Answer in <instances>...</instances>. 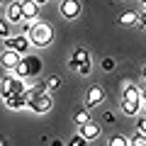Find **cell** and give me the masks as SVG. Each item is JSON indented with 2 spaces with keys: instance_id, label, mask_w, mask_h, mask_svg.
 Wrapping results in <instances>:
<instances>
[{
  "instance_id": "cell-1",
  "label": "cell",
  "mask_w": 146,
  "mask_h": 146,
  "mask_svg": "<svg viewBox=\"0 0 146 146\" xmlns=\"http://www.w3.org/2000/svg\"><path fill=\"white\" fill-rule=\"evenodd\" d=\"M27 36H29V44L44 49V46H49V44L54 42V27L49 25V22L34 20V22L27 25Z\"/></svg>"
},
{
  "instance_id": "cell-2",
  "label": "cell",
  "mask_w": 146,
  "mask_h": 146,
  "mask_svg": "<svg viewBox=\"0 0 146 146\" xmlns=\"http://www.w3.org/2000/svg\"><path fill=\"white\" fill-rule=\"evenodd\" d=\"M27 107H29L32 112H36V115L51 112L54 100H51V95H49V90L44 88V85H39L36 90H29V93H27Z\"/></svg>"
},
{
  "instance_id": "cell-3",
  "label": "cell",
  "mask_w": 146,
  "mask_h": 146,
  "mask_svg": "<svg viewBox=\"0 0 146 146\" xmlns=\"http://www.w3.org/2000/svg\"><path fill=\"white\" fill-rule=\"evenodd\" d=\"M32 90V83H27V78H20L15 73H7L5 78L0 80V98L7 95H27Z\"/></svg>"
},
{
  "instance_id": "cell-4",
  "label": "cell",
  "mask_w": 146,
  "mask_h": 146,
  "mask_svg": "<svg viewBox=\"0 0 146 146\" xmlns=\"http://www.w3.org/2000/svg\"><path fill=\"white\" fill-rule=\"evenodd\" d=\"M3 42H5V49H12V51L22 54V56L29 51V36L27 34H15V36L10 34V36H5Z\"/></svg>"
},
{
  "instance_id": "cell-5",
  "label": "cell",
  "mask_w": 146,
  "mask_h": 146,
  "mask_svg": "<svg viewBox=\"0 0 146 146\" xmlns=\"http://www.w3.org/2000/svg\"><path fill=\"white\" fill-rule=\"evenodd\" d=\"M83 63H93V58H90V51H88V49H83V46L73 49V54L68 56V68H71V71H78Z\"/></svg>"
},
{
  "instance_id": "cell-6",
  "label": "cell",
  "mask_w": 146,
  "mask_h": 146,
  "mask_svg": "<svg viewBox=\"0 0 146 146\" xmlns=\"http://www.w3.org/2000/svg\"><path fill=\"white\" fill-rule=\"evenodd\" d=\"M105 100V88L102 85H93V88H88V93H85V107H98L100 102Z\"/></svg>"
},
{
  "instance_id": "cell-7",
  "label": "cell",
  "mask_w": 146,
  "mask_h": 146,
  "mask_svg": "<svg viewBox=\"0 0 146 146\" xmlns=\"http://www.w3.org/2000/svg\"><path fill=\"white\" fill-rule=\"evenodd\" d=\"M22 5V22H34L39 17V5L34 0H20Z\"/></svg>"
},
{
  "instance_id": "cell-8",
  "label": "cell",
  "mask_w": 146,
  "mask_h": 146,
  "mask_svg": "<svg viewBox=\"0 0 146 146\" xmlns=\"http://www.w3.org/2000/svg\"><path fill=\"white\" fill-rule=\"evenodd\" d=\"M80 136H85L88 141H93V139H98L100 134H102V127L98 124V122H93V119H88L85 124H80V131H78Z\"/></svg>"
},
{
  "instance_id": "cell-9",
  "label": "cell",
  "mask_w": 146,
  "mask_h": 146,
  "mask_svg": "<svg viewBox=\"0 0 146 146\" xmlns=\"http://www.w3.org/2000/svg\"><path fill=\"white\" fill-rule=\"evenodd\" d=\"M61 15L66 20H76L80 15V0H63L61 3Z\"/></svg>"
},
{
  "instance_id": "cell-10",
  "label": "cell",
  "mask_w": 146,
  "mask_h": 146,
  "mask_svg": "<svg viewBox=\"0 0 146 146\" xmlns=\"http://www.w3.org/2000/svg\"><path fill=\"white\" fill-rule=\"evenodd\" d=\"M22 58V54L12 51V49H5V51L0 54V63H3V68H7V71H12V68L17 66V61Z\"/></svg>"
},
{
  "instance_id": "cell-11",
  "label": "cell",
  "mask_w": 146,
  "mask_h": 146,
  "mask_svg": "<svg viewBox=\"0 0 146 146\" xmlns=\"http://www.w3.org/2000/svg\"><path fill=\"white\" fill-rule=\"evenodd\" d=\"M5 17H7V22H10V25H17V22H22V5H20V0H12L10 5H7Z\"/></svg>"
},
{
  "instance_id": "cell-12",
  "label": "cell",
  "mask_w": 146,
  "mask_h": 146,
  "mask_svg": "<svg viewBox=\"0 0 146 146\" xmlns=\"http://www.w3.org/2000/svg\"><path fill=\"white\" fill-rule=\"evenodd\" d=\"M22 61H25V66H27V78L39 76V71H42V58L39 56H25Z\"/></svg>"
},
{
  "instance_id": "cell-13",
  "label": "cell",
  "mask_w": 146,
  "mask_h": 146,
  "mask_svg": "<svg viewBox=\"0 0 146 146\" xmlns=\"http://www.w3.org/2000/svg\"><path fill=\"white\" fill-rule=\"evenodd\" d=\"M3 100H5L7 110H25L27 107V95H7Z\"/></svg>"
},
{
  "instance_id": "cell-14",
  "label": "cell",
  "mask_w": 146,
  "mask_h": 146,
  "mask_svg": "<svg viewBox=\"0 0 146 146\" xmlns=\"http://www.w3.org/2000/svg\"><path fill=\"white\" fill-rule=\"evenodd\" d=\"M139 110H141V100H122V112L127 117L139 115Z\"/></svg>"
},
{
  "instance_id": "cell-15",
  "label": "cell",
  "mask_w": 146,
  "mask_h": 146,
  "mask_svg": "<svg viewBox=\"0 0 146 146\" xmlns=\"http://www.w3.org/2000/svg\"><path fill=\"white\" fill-rule=\"evenodd\" d=\"M90 119V112H88V107H78L76 110V112H73V122H76V124H85V122Z\"/></svg>"
},
{
  "instance_id": "cell-16",
  "label": "cell",
  "mask_w": 146,
  "mask_h": 146,
  "mask_svg": "<svg viewBox=\"0 0 146 146\" xmlns=\"http://www.w3.org/2000/svg\"><path fill=\"white\" fill-rule=\"evenodd\" d=\"M119 22H122V25H136L139 17H136V12L127 10V12H122V15H119Z\"/></svg>"
},
{
  "instance_id": "cell-17",
  "label": "cell",
  "mask_w": 146,
  "mask_h": 146,
  "mask_svg": "<svg viewBox=\"0 0 146 146\" xmlns=\"http://www.w3.org/2000/svg\"><path fill=\"white\" fill-rule=\"evenodd\" d=\"M107 146H129V136H124V134H115L112 139H110Z\"/></svg>"
},
{
  "instance_id": "cell-18",
  "label": "cell",
  "mask_w": 146,
  "mask_h": 146,
  "mask_svg": "<svg viewBox=\"0 0 146 146\" xmlns=\"http://www.w3.org/2000/svg\"><path fill=\"white\" fill-rule=\"evenodd\" d=\"M58 85H61V78H58V76H49L46 83H44V88L51 93V90H58Z\"/></svg>"
},
{
  "instance_id": "cell-19",
  "label": "cell",
  "mask_w": 146,
  "mask_h": 146,
  "mask_svg": "<svg viewBox=\"0 0 146 146\" xmlns=\"http://www.w3.org/2000/svg\"><path fill=\"white\" fill-rule=\"evenodd\" d=\"M5 36H10V22L7 17H0V39H5Z\"/></svg>"
},
{
  "instance_id": "cell-20",
  "label": "cell",
  "mask_w": 146,
  "mask_h": 146,
  "mask_svg": "<svg viewBox=\"0 0 146 146\" xmlns=\"http://www.w3.org/2000/svg\"><path fill=\"white\" fill-rule=\"evenodd\" d=\"M129 146H146V134H139V131H136L129 139Z\"/></svg>"
},
{
  "instance_id": "cell-21",
  "label": "cell",
  "mask_w": 146,
  "mask_h": 146,
  "mask_svg": "<svg viewBox=\"0 0 146 146\" xmlns=\"http://www.w3.org/2000/svg\"><path fill=\"white\" fill-rule=\"evenodd\" d=\"M68 146H88V139H85V136H80V134H76L71 141H68Z\"/></svg>"
},
{
  "instance_id": "cell-22",
  "label": "cell",
  "mask_w": 146,
  "mask_h": 146,
  "mask_svg": "<svg viewBox=\"0 0 146 146\" xmlns=\"http://www.w3.org/2000/svg\"><path fill=\"white\" fill-rule=\"evenodd\" d=\"M136 131H139V134H146V115H141L139 119H136Z\"/></svg>"
},
{
  "instance_id": "cell-23",
  "label": "cell",
  "mask_w": 146,
  "mask_h": 146,
  "mask_svg": "<svg viewBox=\"0 0 146 146\" xmlns=\"http://www.w3.org/2000/svg\"><path fill=\"white\" fill-rule=\"evenodd\" d=\"M102 71H105V73L115 71V58H102Z\"/></svg>"
},
{
  "instance_id": "cell-24",
  "label": "cell",
  "mask_w": 146,
  "mask_h": 146,
  "mask_svg": "<svg viewBox=\"0 0 146 146\" xmlns=\"http://www.w3.org/2000/svg\"><path fill=\"white\" fill-rule=\"evenodd\" d=\"M90 71H93V63H83L76 73H80V76H90Z\"/></svg>"
},
{
  "instance_id": "cell-25",
  "label": "cell",
  "mask_w": 146,
  "mask_h": 146,
  "mask_svg": "<svg viewBox=\"0 0 146 146\" xmlns=\"http://www.w3.org/2000/svg\"><path fill=\"white\" fill-rule=\"evenodd\" d=\"M139 25V29H146V10H144V15H141V22H136Z\"/></svg>"
},
{
  "instance_id": "cell-26",
  "label": "cell",
  "mask_w": 146,
  "mask_h": 146,
  "mask_svg": "<svg viewBox=\"0 0 146 146\" xmlns=\"http://www.w3.org/2000/svg\"><path fill=\"white\" fill-rule=\"evenodd\" d=\"M139 95H141V102H146V83L139 88Z\"/></svg>"
},
{
  "instance_id": "cell-27",
  "label": "cell",
  "mask_w": 146,
  "mask_h": 146,
  "mask_svg": "<svg viewBox=\"0 0 146 146\" xmlns=\"http://www.w3.org/2000/svg\"><path fill=\"white\" fill-rule=\"evenodd\" d=\"M51 146H63V141H58V139H54V141H51Z\"/></svg>"
},
{
  "instance_id": "cell-28",
  "label": "cell",
  "mask_w": 146,
  "mask_h": 146,
  "mask_svg": "<svg viewBox=\"0 0 146 146\" xmlns=\"http://www.w3.org/2000/svg\"><path fill=\"white\" fill-rule=\"evenodd\" d=\"M0 146H7V141H5V139H3V136H0Z\"/></svg>"
},
{
  "instance_id": "cell-29",
  "label": "cell",
  "mask_w": 146,
  "mask_h": 146,
  "mask_svg": "<svg viewBox=\"0 0 146 146\" xmlns=\"http://www.w3.org/2000/svg\"><path fill=\"white\" fill-rule=\"evenodd\" d=\"M141 76H144V80H146V66H144V68H141Z\"/></svg>"
},
{
  "instance_id": "cell-30",
  "label": "cell",
  "mask_w": 146,
  "mask_h": 146,
  "mask_svg": "<svg viewBox=\"0 0 146 146\" xmlns=\"http://www.w3.org/2000/svg\"><path fill=\"white\" fill-rule=\"evenodd\" d=\"M34 3H36V5H44V3H46V0H34Z\"/></svg>"
},
{
  "instance_id": "cell-31",
  "label": "cell",
  "mask_w": 146,
  "mask_h": 146,
  "mask_svg": "<svg viewBox=\"0 0 146 146\" xmlns=\"http://www.w3.org/2000/svg\"><path fill=\"white\" fill-rule=\"evenodd\" d=\"M141 5H144V7H146V0H141Z\"/></svg>"
},
{
  "instance_id": "cell-32",
  "label": "cell",
  "mask_w": 146,
  "mask_h": 146,
  "mask_svg": "<svg viewBox=\"0 0 146 146\" xmlns=\"http://www.w3.org/2000/svg\"><path fill=\"white\" fill-rule=\"evenodd\" d=\"M0 5H3V0H0Z\"/></svg>"
}]
</instances>
